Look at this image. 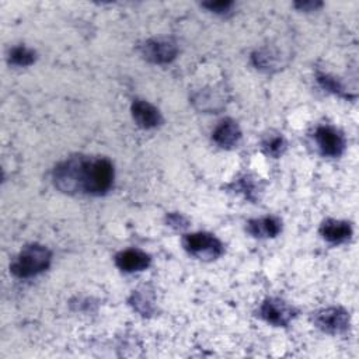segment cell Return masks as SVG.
<instances>
[{"label":"cell","mask_w":359,"mask_h":359,"mask_svg":"<svg viewBox=\"0 0 359 359\" xmlns=\"http://www.w3.org/2000/svg\"><path fill=\"white\" fill-rule=\"evenodd\" d=\"M260 316L268 323L284 327V326H288L289 321L294 319L295 312L282 299L271 298V299H266L262 303L260 309Z\"/></svg>","instance_id":"cell-5"},{"label":"cell","mask_w":359,"mask_h":359,"mask_svg":"<svg viewBox=\"0 0 359 359\" xmlns=\"http://www.w3.org/2000/svg\"><path fill=\"white\" fill-rule=\"evenodd\" d=\"M143 56L153 63H168L178 54L177 44L168 38L150 40L142 47Z\"/></svg>","instance_id":"cell-6"},{"label":"cell","mask_w":359,"mask_h":359,"mask_svg":"<svg viewBox=\"0 0 359 359\" xmlns=\"http://www.w3.org/2000/svg\"><path fill=\"white\" fill-rule=\"evenodd\" d=\"M168 223L170 226L173 228H177V229H182V228H187L189 226V222L184 216L178 215V214H173L168 216Z\"/></svg>","instance_id":"cell-20"},{"label":"cell","mask_w":359,"mask_h":359,"mask_svg":"<svg viewBox=\"0 0 359 359\" xmlns=\"http://www.w3.org/2000/svg\"><path fill=\"white\" fill-rule=\"evenodd\" d=\"M114 182V166L104 157L72 156L54 170L55 186L66 194L103 196Z\"/></svg>","instance_id":"cell-1"},{"label":"cell","mask_w":359,"mask_h":359,"mask_svg":"<svg viewBox=\"0 0 359 359\" xmlns=\"http://www.w3.org/2000/svg\"><path fill=\"white\" fill-rule=\"evenodd\" d=\"M316 326L328 334H342L349 327V314L341 308H328L314 316Z\"/></svg>","instance_id":"cell-4"},{"label":"cell","mask_w":359,"mask_h":359,"mask_svg":"<svg viewBox=\"0 0 359 359\" xmlns=\"http://www.w3.org/2000/svg\"><path fill=\"white\" fill-rule=\"evenodd\" d=\"M153 294L147 291L146 288L134 292L131 298L132 306L142 314V316H149L153 313L154 306H153Z\"/></svg>","instance_id":"cell-13"},{"label":"cell","mask_w":359,"mask_h":359,"mask_svg":"<svg viewBox=\"0 0 359 359\" xmlns=\"http://www.w3.org/2000/svg\"><path fill=\"white\" fill-rule=\"evenodd\" d=\"M264 149L268 154H271L274 157H280L284 150L287 149V142L282 136H273L269 138L266 142H264Z\"/></svg>","instance_id":"cell-16"},{"label":"cell","mask_w":359,"mask_h":359,"mask_svg":"<svg viewBox=\"0 0 359 359\" xmlns=\"http://www.w3.org/2000/svg\"><path fill=\"white\" fill-rule=\"evenodd\" d=\"M295 6L301 10H316L317 8L321 6V3H319V2H301V3H296Z\"/></svg>","instance_id":"cell-21"},{"label":"cell","mask_w":359,"mask_h":359,"mask_svg":"<svg viewBox=\"0 0 359 359\" xmlns=\"http://www.w3.org/2000/svg\"><path fill=\"white\" fill-rule=\"evenodd\" d=\"M321 236L333 243V244H341L345 243L351 239L352 236V228L348 222L344 221H335V219H328L321 225Z\"/></svg>","instance_id":"cell-10"},{"label":"cell","mask_w":359,"mask_h":359,"mask_svg":"<svg viewBox=\"0 0 359 359\" xmlns=\"http://www.w3.org/2000/svg\"><path fill=\"white\" fill-rule=\"evenodd\" d=\"M132 117L143 129L157 128L161 124L160 111L145 100H135L132 104Z\"/></svg>","instance_id":"cell-8"},{"label":"cell","mask_w":359,"mask_h":359,"mask_svg":"<svg viewBox=\"0 0 359 359\" xmlns=\"http://www.w3.org/2000/svg\"><path fill=\"white\" fill-rule=\"evenodd\" d=\"M233 3L232 2H211V3H204V8H207L211 12L223 15L228 13L232 9Z\"/></svg>","instance_id":"cell-19"},{"label":"cell","mask_w":359,"mask_h":359,"mask_svg":"<svg viewBox=\"0 0 359 359\" xmlns=\"http://www.w3.org/2000/svg\"><path fill=\"white\" fill-rule=\"evenodd\" d=\"M253 62L257 67L260 69H265V70H271L276 69L280 63V58L276 52L268 51V49H262L258 51L253 55Z\"/></svg>","instance_id":"cell-14"},{"label":"cell","mask_w":359,"mask_h":359,"mask_svg":"<svg viewBox=\"0 0 359 359\" xmlns=\"http://www.w3.org/2000/svg\"><path fill=\"white\" fill-rule=\"evenodd\" d=\"M239 190L243 191L250 200H254V194L257 193V184L250 177H244L239 182Z\"/></svg>","instance_id":"cell-18"},{"label":"cell","mask_w":359,"mask_h":359,"mask_svg":"<svg viewBox=\"0 0 359 359\" xmlns=\"http://www.w3.org/2000/svg\"><path fill=\"white\" fill-rule=\"evenodd\" d=\"M316 142L323 154L338 157L345 149V139L340 131L333 127H320L316 131Z\"/></svg>","instance_id":"cell-7"},{"label":"cell","mask_w":359,"mask_h":359,"mask_svg":"<svg viewBox=\"0 0 359 359\" xmlns=\"http://www.w3.org/2000/svg\"><path fill=\"white\" fill-rule=\"evenodd\" d=\"M115 262L118 268L125 273H138L150 265V257L141 250L129 248L120 253L115 257Z\"/></svg>","instance_id":"cell-9"},{"label":"cell","mask_w":359,"mask_h":359,"mask_svg":"<svg viewBox=\"0 0 359 359\" xmlns=\"http://www.w3.org/2000/svg\"><path fill=\"white\" fill-rule=\"evenodd\" d=\"M241 138V131L239 125L232 120L222 121L214 131V141L221 147H233L239 143Z\"/></svg>","instance_id":"cell-11"},{"label":"cell","mask_w":359,"mask_h":359,"mask_svg":"<svg viewBox=\"0 0 359 359\" xmlns=\"http://www.w3.org/2000/svg\"><path fill=\"white\" fill-rule=\"evenodd\" d=\"M51 251L41 244L27 246L15 260L10 269L17 278H31L41 273L51 264Z\"/></svg>","instance_id":"cell-2"},{"label":"cell","mask_w":359,"mask_h":359,"mask_svg":"<svg viewBox=\"0 0 359 359\" xmlns=\"http://www.w3.org/2000/svg\"><path fill=\"white\" fill-rule=\"evenodd\" d=\"M282 229L281 221L274 216H266L261 219L250 221L247 225L248 233L254 237H276Z\"/></svg>","instance_id":"cell-12"},{"label":"cell","mask_w":359,"mask_h":359,"mask_svg":"<svg viewBox=\"0 0 359 359\" xmlns=\"http://www.w3.org/2000/svg\"><path fill=\"white\" fill-rule=\"evenodd\" d=\"M317 80L320 81V84H321L326 90H328V92L335 93V95H340V96L344 95L342 86H341L334 77H331V76H328V74H324V73H320V74L317 76Z\"/></svg>","instance_id":"cell-17"},{"label":"cell","mask_w":359,"mask_h":359,"mask_svg":"<svg viewBox=\"0 0 359 359\" xmlns=\"http://www.w3.org/2000/svg\"><path fill=\"white\" fill-rule=\"evenodd\" d=\"M10 62L17 66H30L35 62V52L27 47H16L10 52Z\"/></svg>","instance_id":"cell-15"},{"label":"cell","mask_w":359,"mask_h":359,"mask_svg":"<svg viewBox=\"0 0 359 359\" xmlns=\"http://www.w3.org/2000/svg\"><path fill=\"white\" fill-rule=\"evenodd\" d=\"M184 248L194 257L201 260H216L225 251L223 244L211 233H191L184 236Z\"/></svg>","instance_id":"cell-3"}]
</instances>
